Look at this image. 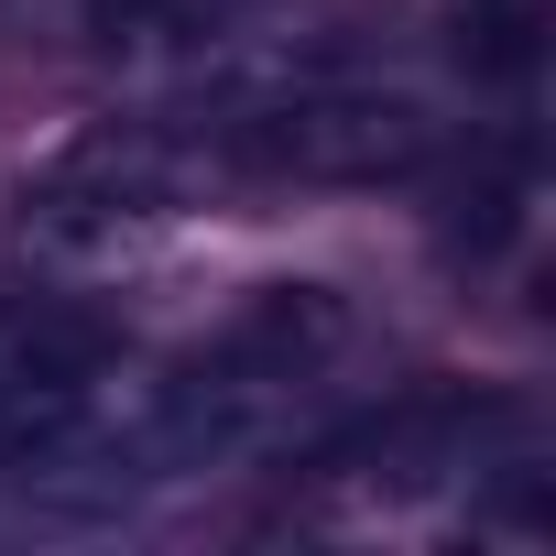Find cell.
Returning <instances> with one entry per match:
<instances>
[{
	"mask_svg": "<svg viewBox=\"0 0 556 556\" xmlns=\"http://www.w3.org/2000/svg\"><path fill=\"white\" fill-rule=\"evenodd\" d=\"M197 175H218V164H207V131L110 121V131L66 142V153L34 175L23 229H45V240H121V229H142V218H175Z\"/></svg>",
	"mask_w": 556,
	"mask_h": 556,
	"instance_id": "obj_3",
	"label": "cell"
},
{
	"mask_svg": "<svg viewBox=\"0 0 556 556\" xmlns=\"http://www.w3.org/2000/svg\"><path fill=\"white\" fill-rule=\"evenodd\" d=\"M240 0H88V45L110 55H175V45H218Z\"/></svg>",
	"mask_w": 556,
	"mask_h": 556,
	"instance_id": "obj_4",
	"label": "cell"
},
{
	"mask_svg": "<svg viewBox=\"0 0 556 556\" xmlns=\"http://www.w3.org/2000/svg\"><path fill=\"white\" fill-rule=\"evenodd\" d=\"M426 153H437L426 99L371 77H285L207 121V164L262 186H382V175H415Z\"/></svg>",
	"mask_w": 556,
	"mask_h": 556,
	"instance_id": "obj_1",
	"label": "cell"
},
{
	"mask_svg": "<svg viewBox=\"0 0 556 556\" xmlns=\"http://www.w3.org/2000/svg\"><path fill=\"white\" fill-rule=\"evenodd\" d=\"M458 66L491 77V88H523L545 66V12L534 0H480V12H458Z\"/></svg>",
	"mask_w": 556,
	"mask_h": 556,
	"instance_id": "obj_5",
	"label": "cell"
},
{
	"mask_svg": "<svg viewBox=\"0 0 556 556\" xmlns=\"http://www.w3.org/2000/svg\"><path fill=\"white\" fill-rule=\"evenodd\" d=\"M121 393V328L77 295H0V469H34Z\"/></svg>",
	"mask_w": 556,
	"mask_h": 556,
	"instance_id": "obj_2",
	"label": "cell"
}]
</instances>
